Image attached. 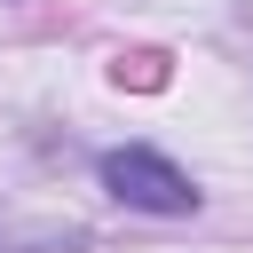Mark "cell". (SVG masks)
<instances>
[{
	"mask_svg": "<svg viewBox=\"0 0 253 253\" xmlns=\"http://www.w3.org/2000/svg\"><path fill=\"white\" fill-rule=\"evenodd\" d=\"M103 190H111L119 206H134V213H198V182H190L174 158L142 150V142L103 150Z\"/></svg>",
	"mask_w": 253,
	"mask_h": 253,
	"instance_id": "6da1fadb",
	"label": "cell"
},
{
	"mask_svg": "<svg viewBox=\"0 0 253 253\" xmlns=\"http://www.w3.org/2000/svg\"><path fill=\"white\" fill-rule=\"evenodd\" d=\"M126 79H134V87H166V63H158V55H119V87H126Z\"/></svg>",
	"mask_w": 253,
	"mask_h": 253,
	"instance_id": "7a4b0ae2",
	"label": "cell"
}]
</instances>
